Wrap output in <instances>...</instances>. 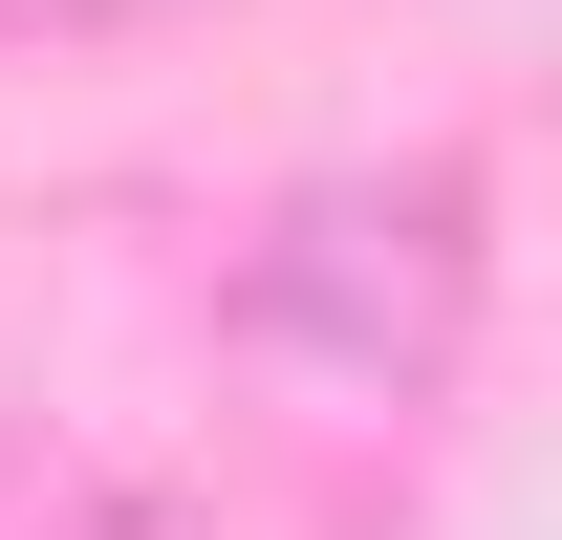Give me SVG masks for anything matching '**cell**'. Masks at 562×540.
Here are the masks:
<instances>
[{"instance_id":"1","label":"cell","mask_w":562,"mask_h":540,"mask_svg":"<svg viewBox=\"0 0 562 540\" xmlns=\"http://www.w3.org/2000/svg\"><path fill=\"white\" fill-rule=\"evenodd\" d=\"M476 303H497V216H476L454 151L303 173V195H260V238H238V346H281L303 390H368V410L454 390Z\"/></svg>"},{"instance_id":"2","label":"cell","mask_w":562,"mask_h":540,"mask_svg":"<svg viewBox=\"0 0 562 540\" xmlns=\"http://www.w3.org/2000/svg\"><path fill=\"white\" fill-rule=\"evenodd\" d=\"M44 540H216L195 497H87V519H44Z\"/></svg>"},{"instance_id":"3","label":"cell","mask_w":562,"mask_h":540,"mask_svg":"<svg viewBox=\"0 0 562 540\" xmlns=\"http://www.w3.org/2000/svg\"><path fill=\"white\" fill-rule=\"evenodd\" d=\"M0 22H109V0H0Z\"/></svg>"}]
</instances>
